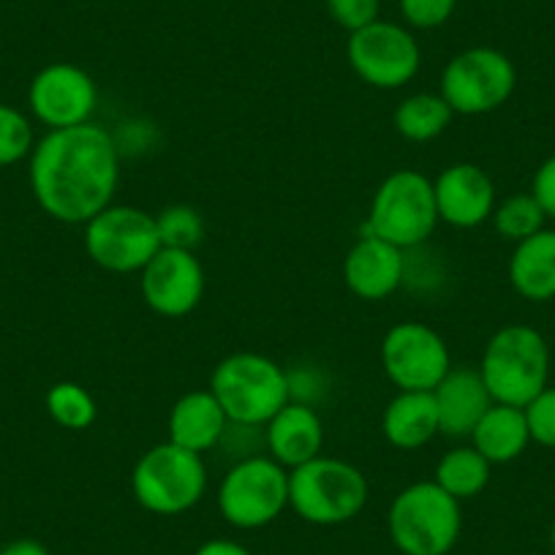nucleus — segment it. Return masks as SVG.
Here are the masks:
<instances>
[{
    "label": "nucleus",
    "instance_id": "obj_1",
    "mask_svg": "<svg viewBox=\"0 0 555 555\" xmlns=\"http://www.w3.org/2000/svg\"><path fill=\"white\" fill-rule=\"evenodd\" d=\"M120 151L99 122L57 128L30 153V191L50 218L88 223L115 199Z\"/></svg>",
    "mask_w": 555,
    "mask_h": 555
},
{
    "label": "nucleus",
    "instance_id": "obj_2",
    "mask_svg": "<svg viewBox=\"0 0 555 555\" xmlns=\"http://www.w3.org/2000/svg\"><path fill=\"white\" fill-rule=\"evenodd\" d=\"M210 392L229 423L259 428L289 403V378L275 360L256 351H237L216 365Z\"/></svg>",
    "mask_w": 555,
    "mask_h": 555
},
{
    "label": "nucleus",
    "instance_id": "obj_3",
    "mask_svg": "<svg viewBox=\"0 0 555 555\" xmlns=\"http://www.w3.org/2000/svg\"><path fill=\"white\" fill-rule=\"evenodd\" d=\"M493 403L526 409L550 378V346L539 330L528 324L501 327L488 340L479 365Z\"/></svg>",
    "mask_w": 555,
    "mask_h": 555
},
{
    "label": "nucleus",
    "instance_id": "obj_4",
    "mask_svg": "<svg viewBox=\"0 0 555 555\" xmlns=\"http://www.w3.org/2000/svg\"><path fill=\"white\" fill-rule=\"evenodd\" d=\"M387 528L403 555H447L461 539V501L436 482H414L395 495Z\"/></svg>",
    "mask_w": 555,
    "mask_h": 555
},
{
    "label": "nucleus",
    "instance_id": "obj_5",
    "mask_svg": "<svg viewBox=\"0 0 555 555\" xmlns=\"http://www.w3.org/2000/svg\"><path fill=\"white\" fill-rule=\"evenodd\" d=\"M439 223L434 180L416 169H398L376 189L362 234L387 240L398 248H420Z\"/></svg>",
    "mask_w": 555,
    "mask_h": 555
},
{
    "label": "nucleus",
    "instance_id": "obj_6",
    "mask_svg": "<svg viewBox=\"0 0 555 555\" xmlns=\"http://www.w3.org/2000/svg\"><path fill=\"white\" fill-rule=\"evenodd\" d=\"M131 490L137 504L151 515H183L205 499L207 466L199 452L164 441L139 457L131 472Z\"/></svg>",
    "mask_w": 555,
    "mask_h": 555
},
{
    "label": "nucleus",
    "instance_id": "obj_7",
    "mask_svg": "<svg viewBox=\"0 0 555 555\" xmlns=\"http://www.w3.org/2000/svg\"><path fill=\"white\" fill-rule=\"evenodd\" d=\"M367 479L338 457H313L289 472V506L313 526H340L365 509Z\"/></svg>",
    "mask_w": 555,
    "mask_h": 555
},
{
    "label": "nucleus",
    "instance_id": "obj_8",
    "mask_svg": "<svg viewBox=\"0 0 555 555\" xmlns=\"http://www.w3.org/2000/svg\"><path fill=\"white\" fill-rule=\"evenodd\" d=\"M289 506V472L270 455H250L234 463L218 485L223 520L243 531L275 522Z\"/></svg>",
    "mask_w": 555,
    "mask_h": 555
},
{
    "label": "nucleus",
    "instance_id": "obj_9",
    "mask_svg": "<svg viewBox=\"0 0 555 555\" xmlns=\"http://www.w3.org/2000/svg\"><path fill=\"white\" fill-rule=\"evenodd\" d=\"M164 248L156 216L131 205H109L85 223V250L106 272H142Z\"/></svg>",
    "mask_w": 555,
    "mask_h": 555
},
{
    "label": "nucleus",
    "instance_id": "obj_10",
    "mask_svg": "<svg viewBox=\"0 0 555 555\" xmlns=\"http://www.w3.org/2000/svg\"><path fill=\"white\" fill-rule=\"evenodd\" d=\"M515 88V63L493 47L463 50L441 74V95L455 115H488L501 109Z\"/></svg>",
    "mask_w": 555,
    "mask_h": 555
},
{
    "label": "nucleus",
    "instance_id": "obj_11",
    "mask_svg": "<svg viewBox=\"0 0 555 555\" xmlns=\"http://www.w3.org/2000/svg\"><path fill=\"white\" fill-rule=\"evenodd\" d=\"M382 365L400 392H434L452 371L447 340L423 322H400L384 335Z\"/></svg>",
    "mask_w": 555,
    "mask_h": 555
},
{
    "label": "nucleus",
    "instance_id": "obj_12",
    "mask_svg": "<svg viewBox=\"0 0 555 555\" xmlns=\"http://www.w3.org/2000/svg\"><path fill=\"white\" fill-rule=\"evenodd\" d=\"M346 55L357 77L378 90H398L409 85L423 63V52L409 28L384 20L354 30L346 44Z\"/></svg>",
    "mask_w": 555,
    "mask_h": 555
},
{
    "label": "nucleus",
    "instance_id": "obj_13",
    "mask_svg": "<svg viewBox=\"0 0 555 555\" xmlns=\"http://www.w3.org/2000/svg\"><path fill=\"white\" fill-rule=\"evenodd\" d=\"M99 90L93 77L74 63H50L34 77L28 88V106L36 120L50 131L90 122Z\"/></svg>",
    "mask_w": 555,
    "mask_h": 555
},
{
    "label": "nucleus",
    "instance_id": "obj_14",
    "mask_svg": "<svg viewBox=\"0 0 555 555\" xmlns=\"http://www.w3.org/2000/svg\"><path fill=\"white\" fill-rule=\"evenodd\" d=\"M142 300L167 319L189 317L205 297V267L194 250L162 248L139 278Z\"/></svg>",
    "mask_w": 555,
    "mask_h": 555
},
{
    "label": "nucleus",
    "instance_id": "obj_15",
    "mask_svg": "<svg viewBox=\"0 0 555 555\" xmlns=\"http://www.w3.org/2000/svg\"><path fill=\"white\" fill-rule=\"evenodd\" d=\"M439 221L457 229L482 227L495 210V185L477 164H452L434 180Z\"/></svg>",
    "mask_w": 555,
    "mask_h": 555
},
{
    "label": "nucleus",
    "instance_id": "obj_16",
    "mask_svg": "<svg viewBox=\"0 0 555 555\" xmlns=\"http://www.w3.org/2000/svg\"><path fill=\"white\" fill-rule=\"evenodd\" d=\"M409 272L405 250L387 240L362 234L344 259V281L354 297L365 302L387 300L400 289Z\"/></svg>",
    "mask_w": 555,
    "mask_h": 555
},
{
    "label": "nucleus",
    "instance_id": "obj_17",
    "mask_svg": "<svg viewBox=\"0 0 555 555\" xmlns=\"http://www.w3.org/2000/svg\"><path fill=\"white\" fill-rule=\"evenodd\" d=\"M264 447L272 461L284 468H297L322 455L324 423L313 405L289 400L264 428Z\"/></svg>",
    "mask_w": 555,
    "mask_h": 555
},
{
    "label": "nucleus",
    "instance_id": "obj_18",
    "mask_svg": "<svg viewBox=\"0 0 555 555\" xmlns=\"http://www.w3.org/2000/svg\"><path fill=\"white\" fill-rule=\"evenodd\" d=\"M434 398L439 409V428L450 439H472L485 411L493 405L482 376L472 367H452L434 389Z\"/></svg>",
    "mask_w": 555,
    "mask_h": 555
},
{
    "label": "nucleus",
    "instance_id": "obj_19",
    "mask_svg": "<svg viewBox=\"0 0 555 555\" xmlns=\"http://www.w3.org/2000/svg\"><path fill=\"white\" fill-rule=\"evenodd\" d=\"M229 425L232 423L223 414L216 395L210 389H194V392L183 395L169 411V441L183 450L205 455L221 444Z\"/></svg>",
    "mask_w": 555,
    "mask_h": 555
},
{
    "label": "nucleus",
    "instance_id": "obj_20",
    "mask_svg": "<svg viewBox=\"0 0 555 555\" xmlns=\"http://www.w3.org/2000/svg\"><path fill=\"white\" fill-rule=\"evenodd\" d=\"M384 439L395 450H423L441 434L434 392H398L382 416Z\"/></svg>",
    "mask_w": 555,
    "mask_h": 555
},
{
    "label": "nucleus",
    "instance_id": "obj_21",
    "mask_svg": "<svg viewBox=\"0 0 555 555\" xmlns=\"http://www.w3.org/2000/svg\"><path fill=\"white\" fill-rule=\"evenodd\" d=\"M506 272L512 289L522 300H555V229H542L517 243Z\"/></svg>",
    "mask_w": 555,
    "mask_h": 555
},
{
    "label": "nucleus",
    "instance_id": "obj_22",
    "mask_svg": "<svg viewBox=\"0 0 555 555\" xmlns=\"http://www.w3.org/2000/svg\"><path fill=\"white\" fill-rule=\"evenodd\" d=\"M531 444L526 411L517 405L493 403L472 434V447L493 466L512 463Z\"/></svg>",
    "mask_w": 555,
    "mask_h": 555
},
{
    "label": "nucleus",
    "instance_id": "obj_23",
    "mask_svg": "<svg viewBox=\"0 0 555 555\" xmlns=\"http://www.w3.org/2000/svg\"><path fill=\"white\" fill-rule=\"evenodd\" d=\"M452 106L441 93H414L395 109V131L409 142H434L450 128Z\"/></svg>",
    "mask_w": 555,
    "mask_h": 555
},
{
    "label": "nucleus",
    "instance_id": "obj_24",
    "mask_svg": "<svg viewBox=\"0 0 555 555\" xmlns=\"http://www.w3.org/2000/svg\"><path fill=\"white\" fill-rule=\"evenodd\" d=\"M490 472H493V463L485 461L474 447H455L439 461L434 482L452 499L466 501L488 488Z\"/></svg>",
    "mask_w": 555,
    "mask_h": 555
},
{
    "label": "nucleus",
    "instance_id": "obj_25",
    "mask_svg": "<svg viewBox=\"0 0 555 555\" xmlns=\"http://www.w3.org/2000/svg\"><path fill=\"white\" fill-rule=\"evenodd\" d=\"M47 411L61 428L88 430L99 416L93 395L77 382H57L47 392Z\"/></svg>",
    "mask_w": 555,
    "mask_h": 555
},
{
    "label": "nucleus",
    "instance_id": "obj_26",
    "mask_svg": "<svg viewBox=\"0 0 555 555\" xmlns=\"http://www.w3.org/2000/svg\"><path fill=\"white\" fill-rule=\"evenodd\" d=\"M544 221H547V216H544L542 205L533 199V194L509 196L501 205H495L493 210L495 232L504 240H512L515 245L528 240L531 234L542 232Z\"/></svg>",
    "mask_w": 555,
    "mask_h": 555
},
{
    "label": "nucleus",
    "instance_id": "obj_27",
    "mask_svg": "<svg viewBox=\"0 0 555 555\" xmlns=\"http://www.w3.org/2000/svg\"><path fill=\"white\" fill-rule=\"evenodd\" d=\"M158 234H162L164 248L196 250L205 240V221L191 205L164 207L156 216Z\"/></svg>",
    "mask_w": 555,
    "mask_h": 555
},
{
    "label": "nucleus",
    "instance_id": "obj_28",
    "mask_svg": "<svg viewBox=\"0 0 555 555\" xmlns=\"http://www.w3.org/2000/svg\"><path fill=\"white\" fill-rule=\"evenodd\" d=\"M36 147L34 126L17 106L0 104V167H14Z\"/></svg>",
    "mask_w": 555,
    "mask_h": 555
},
{
    "label": "nucleus",
    "instance_id": "obj_29",
    "mask_svg": "<svg viewBox=\"0 0 555 555\" xmlns=\"http://www.w3.org/2000/svg\"><path fill=\"white\" fill-rule=\"evenodd\" d=\"M522 411H526L531 441L555 450V387H544Z\"/></svg>",
    "mask_w": 555,
    "mask_h": 555
},
{
    "label": "nucleus",
    "instance_id": "obj_30",
    "mask_svg": "<svg viewBox=\"0 0 555 555\" xmlns=\"http://www.w3.org/2000/svg\"><path fill=\"white\" fill-rule=\"evenodd\" d=\"M400 17L420 30L441 28L455 14L457 0H398Z\"/></svg>",
    "mask_w": 555,
    "mask_h": 555
},
{
    "label": "nucleus",
    "instance_id": "obj_31",
    "mask_svg": "<svg viewBox=\"0 0 555 555\" xmlns=\"http://www.w3.org/2000/svg\"><path fill=\"white\" fill-rule=\"evenodd\" d=\"M327 12L335 25L354 34L376 23L382 12V0H327Z\"/></svg>",
    "mask_w": 555,
    "mask_h": 555
},
{
    "label": "nucleus",
    "instance_id": "obj_32",
    "mask_svg": "<svg viewBox=\"0 0 555 555\" xmlns=\"http://www.w3.org/2000/svg\"><path fill=\"white\" fill-rule=\"evenodd\" d=\"M533 199L542 205L544 216L555 218V156H550L547 162H542V167L537 169L531 183Z\"/></svg>",
    "mask_w": 555,
    "mask_h": 555
},
{
    "label": "nucleus",
    "instance_id": "obj_33",
    "mask_svg": "<svg viewBox=\"0 0 555 555\" xmlns=\"http://www.w3.org/2000/svg\"><path fill=\"white\" fill-rule=\"evenodd\" d=\"M194 555H254L243 544L232 542V539H210V542L199 544Z\"/></svg>",
    "mask_w": 555,
    "mask_h": 555
},
{
    "label": "nucleus",
    "instance_id": "obj_34",
    "mask_svg": "<svg viewBox=\"0 0 555 555\" xmlns=\"http://www.w3.org/2000/svg\"><path fill=\"white\" fill-rule=\"evenodd\" d=\"M0 555H50V550L39 539H14L7 547H0Z\"/></svg>",
    "mask_w": 555,
    "mask_h": 555
},
{
    "label": "nucleus",
    "instance_id": "obj_35",
    "mask_svg": "<svg viewBox=\"0 0 555 555\" xmlns=\"http://www.w3.org/2000/svg\"><path fill=\"white\" fill-rule=\"evenodd\" d=\"M550 542H553V550H555V522H553V528H550Z\"/></svg>",
    "mask_w": 555,
    "mask_h": 555
}]
</instances>
